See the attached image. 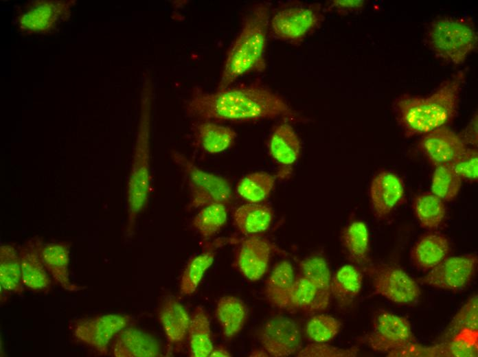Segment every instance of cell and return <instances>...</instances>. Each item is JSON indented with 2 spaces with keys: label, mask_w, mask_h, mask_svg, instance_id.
<instances>
[{
  "label": "cell",
  "mask_w": 478,
  "mask_h": 357,
  "mask_svg": "<svg viewBox=\"0 0 478 357\" xmlns=\"http://www.w3.org/2000/svg\"><path fill=\"white\" fill-rule=\"evenodd\" d=\"M274 245L258 235H247L238 244L234 264L240 273L251 281H257L266 273Z\"/></svg>",
  "instance_id": "obj_14"
},
{
  "label": "cell",
  "mask_w": 478,
  "mask_h": 357,
  "mask_svg": "<svg viewBox=\"0 0 478 357\" xmlns=\"http://www.w3.org/2000/svg\"><path fill=\"white\" fill-rule=\"evenodd\" d=\"M477 32L470 17L440 16L426 25L424 42L448 64L462 65L477 45Z\"/></svg>",
  "instance_id": "obj_5"
},
{
  "label": "cell",
  "mask_w": 478,
  "mask_h": 357,
  "mask_svg": "<svg viewBox=\"0 0 478 357\" xmlns=\"http://www.w3.org/2000/svg\"><path fill=\"white\" fill-rule=\"evenodd\" d=\"M359 348L354 346L343 349L326 343H313L301 348L297 353L298 357H354L358 354Z\"/></svg>",
  "instance_id": "obj_40"
},
{
  "label": "cell",
  "mask_w": 478,
  "mask_h": 357,
  "mask_svg": "<svg viewBox=\"0 0 478 357\" xmlns=\"http://www.w3.org/2000/svg\"><path fill=\"white\" fill-rule=\"evenodd\" d=\"M299 274L310 279L321 295L330 301L331 273L326 260L321 255H311L299 262Z\"/></svg>",
  "instance_id": "obj_36"
},
{
  "label": "cell",
  "mask_w": 478,
  "mask_h": 357,
  "mask_svg": "<svg viewBox=\"0 0 478 357\" xmlns=\"http://www.w3.org/2000/svg\"><path fill=\"white\" fill-rule=\"evenodd\" d=\"M295 277L289 262L283 260L275 264L264 286V295L271 305L280 309H290Z\"/></svg>",
  "instance_id": "obj_21"
},
{
  "label": "cell",
  "mask_w": 478,
  "mask_h": 357,
  "mask_svg": "<svg viewBox=\"0 0 478 357\" xmlns=\"http://www.w3.org/2000/svg\"><path fill=\"white\" fill-rule=\"evenodd\" d=\"M70 244L65 242H54L44 244L41 254L45 266L54 281L63 289L74 292L84 287L72 284L69 279Z\"/></svg>",
  "instance_id": "obj_23"
},
{
  "label": "cell",
  "mask_w": 478,
  "mask_h": 357,
  "mask_svg": "<svg viewBox=\"0 0 478 357\" xmlns=\"http://www.w3.org/2000/svg\"><path fill=\"white\" fill-rule=\"evenodd\" d=\"M231 354L223 346L214 347L211 352L210 357H230Z\"/></svg>",
  "instance_id": "obj_44"
},
{
  "label": "cell",
  "mask_w": 478,
  "mask_h": 357,
  "mask_svg": "<svg viewBox=\"0 0 478 357\" xmlns=\"http://www.w3.org/2000/svg\"><path fill=\"white\" fill-rule=\"evenodd\" d=\"M275 184V178L264 172H255L241 178L236 191L247 203H263L270 196Z\"/></svg>",
  "instance_id": "obj_33"
},
{
  "label": "cell",
  "mask_w": 478,
  "mask_h": 357,
  "mask_svg": "<svg viewBox=\"0 0 478 357\" xmlns=\"http://www.w3.org/2000/svg\"><path fill=\"white\" fill-rule=\"evenodd\" d=\"M477 124V112L476 111L463 133L459 135L466 145H471L475 148H477L478 143Z\"/></svg>",
  "instance_id": "obj_43"
},
{
  "label": "cell",
  "mask_w": 478,
  "mask_h": 357,
  "mask_svg": "<svg viewBox=\"0 0 478 357\" xmlns=\"http://www.w3.org/2000/svg\"><path fill=\"white\" fill-rule=\"evenodd\" d=\"M413 209L420 227L431 231L442 224L446 214L444 201L432 192L416 196Z\"/></svg>",
  "instance_id": "obj_32"
},
{
  "label": "cell",
  "mask_w": 478,
  "mask_h": 357,
  "mask_svg": "<svg viewBox=\"0 0 478 357\" xmlns=\"http://www.w3.org/2000/svg\"><path fill=\"white\" fill-rule=\"evenodd\" d=\"M270 19V8L266 3H255L247 10L240 31L227 51L217 89L231 86L245 74L265 70Z\"/></svg>",
  "instance_id": "obj_3"
},
{
  "label": "cell",
  "mask_w": 478,
  "mask_h": 357,
  "mask_svg": "<svg viewBox=\"0 0 478 357\" xmlns=\"http://www.w3.org/2000/svg\"><path fill=\"white\" fill-rule=\"evenodd\" d=\"M0 285L4 292L21 294L24 290L19 248L14 244L0 246Z\"/></svg>",
  "instance_id": "obj_30"
},
{
  "label": "cell",
  "mask_w": 478,
  "mask_h": 357,
  "mask_svg": "<svg viewBox=\"0 0 478 357\" xmlns=\"http://www.w3.org/2000/svg\"><path fill=\"white\" fill-rule=\"evenodd\" d=\"M152 87L146 79L142 87L139 124L126 187L127 233L131 234L138 216L145 207L150 185V132Z\"/></svg>",
  "instance_id": "obj_4"
},
{
  "label": "cell",
  "mask_w": 478,
  "mask_h": 357,
  "mask_svg": "<svg viewBox=\"0 0 478 357\" xmlns=\"http://www.w3.org/2000/svg\"><path fill=\"white\" fill-rule=\"evenodd\" d=\"M324 20V11L319 3L287 2L273 13L269 31L277 40L299 45L318 30Z\"/></svg>",
  "instance_id": "obj_6"
},
{
  "label": "cell",
  "mask_w": 478,
  "mask_h": 357,
  "mask_svg": "<svg viewBox=\"0 0 478 357\" xmlns=\"http://www.w3.org/2000/svg\"><path fill=\"white\" fill-rule=\"evenodd\" d=\"M363 274L356 266L346 264L340 267L331 279V295L341 304L351 303L360 293Z\"/></svg>",
  "instance_id": "obj_31"
},
{
  "label": "cell",
  "mask_w": 478,
  "mask_h": 357,
  "mask_svg": "<svg viewBox=\"0 0 478 357\" xmlns=\"http://www.w3.org/2000/svg\"><path fill=\"white\" fill-rule=\"evenodd\" d=\"M477 265L476 254L447 257L417 281L434 288L457 292L470 283Z\"/></svg>",
  "instance_id": "obj_12"
},
{
  "label": "cell",
  "mask_w": 478,
  "mask_h": 357,
  "mask_svg": "<svg viewBox=\"0 0 478 357\" xmlns=\"http://www.w3.org/2000/svg\"><path fill=\"white\" fill-rule=\"evenodd\" d=\"M186 114L194 120L237 122L283 118L300 121L296 113L278 93L260 81L205 91L192 89L185 102Z\"/></svg>",
  "instance_id": "obj_1"
},
{
  "label": "cell",
  "mask_w": 478,
  "mask_h": 357,
  "mask_svg": "<svg viewBox=\"0 0 478 357\" xmlns=\"http://www.w3.org/2000/svg\"><path fill=\"white\" fill-rule=\"evenodd\" d=\"M215 256V249L209 248L188 262L179 282L180 292L182 295H190L195 292L205 271L213 264Z\"/></svg>",
  "instance_id": "obj_34"
},
{
  "label": "cell",
  "mask_w": 478,
  "mask_h": 357,
  "mask_svg": "<svg viewBox=\"0 0 478 357\" xmlns=\"http://www.w3.org/2000/svg\"><path fill=\"white\" fill-rule=\"evenodd\" d=\"M341 241L352 263L356 265L369 263V234L364 222L354 220L348 224L341 232Z\"/></svg>",
  "instance_id": "obj_28"
},
{
  "label": "cell",
  "mask_w": 478,
  "mask_h": 357,
  "mask_svg": "<svg viewBox=\"0 0 478 357\" xmlns=\"http://www.w3.org/2000/svg\"><path fill=\"white\" fill-rule=\"evenodd\" d=\"M359 341L375 352L387 354L416 343L409 321L385 310L375 314L371 332Z\"/></svg>",
  "instance_id": "obj_10"
},
{
  "label": "cell",
  "mask_w": 478,
  "mask_h": 357,
  "mask_svg": "<svg viewBox=\"0 0 478 357\" xmlns=\"http://www.w3.org/2000/svg\"><path fill=\"white\" fill-rule=\"evenodd\" d=\"M462 178L470 182L478 180V152L477 148H467L449 164Z\"/></svg>",
  "instance_id": "obj_41"
},
{
  "label": "cell",
  "mask_w": 478,
  "mask_h": 357,
  "mask_svg": "<svg viewBox=\"0 0 478 357\" xmlns=\"http://www.w3.org/2000/svg\"><path fill=\"white\" fill-rule=\"evenodd\" d=\"M74 0H32L14 8V22L22 36H49L69 20Z\"/></svg>",
  "instance_id": "obj_8"
},
{
  "label": "cell",
  "mask_w": 478,
  "mask_h": 357,
  "mask_svg": "<svg viewBox=\"0 0 478 357\" xmlns=\"http://www.w3.org/2000/svg\"><path fill=\"white\" fill-rule=\"evenodd\" d=\"M215 315L223 337L231 340L242 330L248 317L246 304L231 295L220 297L216 305Z\"/></svg>",
  "instance_id": "obj_25"
},
{
  "label": "cell",
  "mask_w": 478,
  "mask_h": 357,
  "mask_svg": "<svg viewBox=\"0 0 478 357\" xmlns=\"http://www.w3.org/2000/svg\"><path fill=\"white\" fill-rule=\"evenodd\" d=\"M171 157L182 171L188 186L190 200L186 207L187 211L212 203H221L227 207L231 205L233 192L227 178L201 169L180 152L172 151Z\"/></svg>",
  "instance_id": "obj_7"
},
{
  "label": "cell",
  "mask_w": 478,
  "mask_h": 357,
  "mask_svg": "<svg viewBox=\"0 0 478 357\" xmlns=\"http://www.w3.org/2000/svg\"><path fill=\"white\" fill-rule=\"evenodd\" d=\"M462 178L449 164L435 167L431 181V192L444 201H451L458 194Z\"/></svg>",
  "instance_id": "obj_38"
},
{
  "label": "cell",
  "mask_w": 478,
  "mask_h": 357,
  "mask_svg": "<svg viewBox=\"0 0 478 357\" xmlns=\"http://www.w3.org/2000/svg\"><path fill=\"white\" fill-rule=\"evenodd\" d=\"M374 292L398 305H411L420 295L418 282L402 268L385 264L367 266Z\"/></svg>",
  "instance_id": "obj_11"
},
{
  "label": "cell",
  "mask_w": 478,
  "mask_h": 357,
  "mask_svg": "<svg viewBox=\"0 0 478 357\" xmlns=\"http://www.w3.org/2000/svg\"><path fill=\"white\" fill-rule=\"evenodd\" d=\"M257 338L269 356L286 357L296 354L301 349L299 326L288 317H271L259 329Z\"/></svg>",
  "instance_id": "obj_13"
},
{
  "label": "cell",
  "mask_w": 478,
  "mask_h": 357,
  "mask_svg": "<svg viewBox=\"0 0 478 357\" xmlns=\"http://www.w3.org/2000/svg\"><path fill=\"white\" fill-rule=\"evenodd\" d=\"M43 244L40 237L31 238L18 247L19 256L24 286L36 292H48L52 281L42 257Z\"/></svg>",
  "instance_id": "obj_16"
},
{
  "label": "cell",
  "mask_w": 478,
  "mask_h": 357,
  "mask_svg": "<svg viewBox=\"0 0 478 357\" xmlns=\"http://www.w3.org/2000/svg\"><path fill=\"white\" fill-rule=\"evenodd\" d=\"M192 145L207 154H217L230 148L237 134L231 128L209 120H194L191 126Z\"/></svg>",
  "instance_id": "obj_19"
},
{
  "label": "cell",
  "mask_w": 478,
  "mask_h": 357,
  "mask_svg": "<svg viewBox=\"0 0 478 357\" xmlns=\"http://www.w3.org/2000/svg\"><path fill=\"white\" fill-rule=\"evenodd\" d=\"M449 252L448 239L439 233L429 232L421 235L413 244L410 258L414 267L427 271L446 258Z\"/></svg>",
  "instance_id": "obj_20"
},
{
  "label": "cell",
  "mask_w": 478,
  "mask_h": 357,
  "mask_svg": "<svg viewBox=\"0 0 478 357\" xmlns=\"http://www.w3.org/2000/svg\"><path fill=\"white\" fill-rule=\"evenodd\" d=\"M466 72L458 71L426 97L403 94L392 104L395 119L406 137L425 135L457 116Z\"/></svg>",
  "instance_id": "obj_2"
},
{
  "label": "cell",
  "mask_w": 478,
  "mask_h": 357,
  "mask_svg": "<svg viewBox=\"0 0 478 357\" xmlns=\"http://www.w3.org/2000/svg\"><path fill=\"white\" fill-rule=\"evenodd\" d=\"M301 144L293 128L287 123L277 125L268 141L271 158L279 165L290 167L300 155Z\"/></svg>",
  "instance_id": "obj_22"
},
{
  "label": "cell",
  "mask_w": 478,
  "mask_h": 357,
  "mask_svg": "<svg viewBox=\"0 0 478 357\" xmlns=\"http://www.w3.org/2000/svg\"><path fill=\"white\" fill-rule=\"evenodd\" d=\"M273 216L272 207L264 203H246L234 209L232 214L235 227L245 235H258L266 231Z\"/></svg>",
  "instance_id": "obj_24"
},
{
  "label": "cell",
  "mask_w": 478,
  "mask_h": 357,
  "mask_svg": "<svg viewBox=\"0 0 478 357\" xmlns=\"http://www.w3.org/2000/svg\"><path fill=\"white\" fill-rule=\"evenodd\" d=\"M477 295H473L468 299L465 303L453 316L447 326L444 340H449L464 331L477 332L478 321V300Z\"/></svg>",
  "instance_id": "obj_37"
},
{
  "label": "cell",
  "mask_w": 478,
  "mask_h": 357,
  "mask_svg": "<svg viewBox=\"0 0 478 357\" xmlns=\"http://www.w3.org/2000/svg\"><path fill=\"white\" fill-rule=\"evenodd\" d=\"M130 317L120 314H106L77 319L69 327L75 341L97 356H106L115 336L127 327Z\"/></svg>",
  "instance_id": "obj_9"
},
{
  "label": "cell",
  "mask_w": 478,
  "mask_h": 357,
  "mask_svg": "<svg viewBox=\"0 0 478 357\" xmlns=\"http://www.w3.org/2000/svg\"><path fill=\"white\" fill-rule=\"evenodd\" d=\"M187 334L190 356H209L214 347L209 315L203 307L198 306L194 308L190 317Z\"/></svg>",
  "instance_id": "obj_29"
},
{
  "label": "cell",
  "mask_w": 478,
  "mask_h": 357,
  "mask_svg": "<svg viewBox=\"0 0 478 357\" xmlns=\"http://www.w3.org/2000/svg\"><path fill=\"white\" fill-rule=\"evenodd\" d=\"M366 5L364 0H332L326 3L325 12H334L341 15L361 12Z\"/></svg>",
  "instance_id": "obj_42"
},
{
  "label": "cell",
  "mask_w": 478,
  "mask_h": 357,
  "mask_svg": "<svg viewBox=\"0 0 478 357\" xmlns=\"http://www.w3.org/2000/svg\"><path fill=\"white\" fill-rule=\"evenodd\" d=\"M330 301L326 299L310 279L299 274L295 277L290 299V309L307 314H317L326 310Z\"/></svg>",
  "instance_id": "obj_27"
},
{
  "label": "cell",
  "mask_w": 478,
  "mask_h": 357,
  "mask_svg": "<svg viewBox=\"0 0 478 357\" xmlns=\"http://www.w3.org/2000/svg\"><path fill=\"white\" fill-rule=\"evenodd\" d=\"M418 146L435 167L451 163L468 148L460 135L447 126L424 135Z\"/></svg>",
  "instance_id": "obj_15"
},
{
  "label": "cell",
  "mask_w": 478,
  "mask_h": 357,
  "mask_svg": "<svg viewBox=\"0 0 478 357\" xmlns=\"http://www.w3.org/2000/svg\"><path fill=\"white\" fill-rule=\"evenodd\" d=\"M157 315L168 341L181 343L187 334L190 321L185 308L177 299L169 298L161 303Z\"/></svg>",
  "instance_id": "obj_26"
},
{
  "label": "cell",
  "mask_w": 478,
  "mask_h": 357,
  "mask_svg": "<svg viewBox=\"0 0 478 357\" xmlns=\"http://www.w3.org/2000/svg\"><path fill=\"white\" fill-rule=\"evenodd\" d=\"M109 353L115 357H157L161 346L150 334L136 327H125L113 338Z\"/></svg>",
  "instance_id": "obj_18"
},
{
  "label": "cell",
  "mask_w": 478,
  "mask_h": 357,
  "mask_svg": "<svg viewBox=\"0 0 478 357\" xmlns=\"http://www.w3.org/2000/svg\"><path fill=\"white\" fill-rule=\"evenodd\" d=\"M404 185L396 174L383 170L374 176L369 194L372 212L378 219L387 217L404 195Z\"/></svg>",
  "instance_id": "obj_17"
},
{
  "label": "cell",
  "mask_w": 478,
  "mask_h": 357,
  "mask_svg": "<svg viewBox=\"0 0 478 357\" xmlns=\"http://www.w3.org/2000/svg\"><path fill=\"white\" fill-rule=\"evenodd\" d=\"M341 327V323L338 319L330 315L318 314L308 321L305 332L313 343H328L337 336Z\"/></svg>",
  "instance_id": "obj_39"
},
{
  "label": "cell",
  "mask_w": 478,
  "mask_h": 357,
  "mask_svg": "<svg viewBox=\"0 0 478 357\" xmlns=\"http://www.w3.org/2000/svg\"><path fill=\"white\" fill-rule=\"evenodd\" d=\"M227 206L212 203L201 208L192 220V227L205 240L214 237L225 224L227 219Z\"/></svg>",
  "instance_id": "obj_35"
},
{
  "label": "cell",
  "mask_w": 478,
  "mask_h": 357,
  "mask_svg": "<svg viewBox=\"0 0 478 357\" xmlns=\"http://www.w3.org/2000/svg\"><path fill=\"white\" fill-rule=\"evenodd\" d=\"M249 356H252V357H267L269 356V354L266 352V351L262 348H255L253 349L249 354Z\"/></svg>",
  "instance_id": "obj_45"
}]
</instances>
